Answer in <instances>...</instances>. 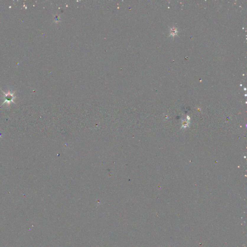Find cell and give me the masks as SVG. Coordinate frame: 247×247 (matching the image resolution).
<instances>
[{
    "label": "cell",
    "instance_id": "6da1fadb",
    "mask_svg": "<svg viewBox=\"0 0 247 247\" xmlns=\"http://www.w3.org/2000/svg\"><path fill=\"white\" fill-rule=\"evenodd\" d=\"M13 94H14L11 93L10 92H8V93L5 94V100L4 103L7 102L8 103V104H9L11 101H13V100L14 98Z\"/></svg>",
    "mask_w": 247,
    "mask_h": 247
}]
</instances>
